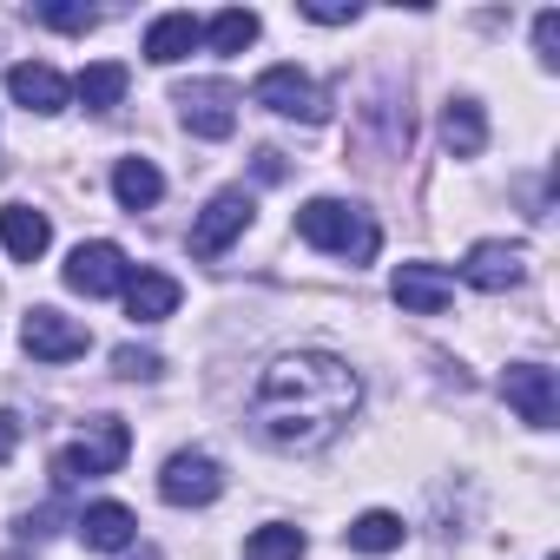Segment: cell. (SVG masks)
<instances>
[{"label":"cell","instance_id":"6da1fadb","mask_svg":"<svg viewBox=\"0 0 560 560\" xmlns=\"http://www.w3.org/2000/svg\"><path fill=\"white\" fill-rule=\"evenodd\" d=\"M363 409V376L337 350H284L264 363L250 389V429L257 442L284 448V455H317L330 448Z\"/></svg>","mask_w":560,"mask_h":560},{"label":"cell","instance_id":"30bf717a","mask_svg":"<svg viewBox=\"0 0 560 560\" xmlns=\"http://www.w3.org/2000/svg\"><path fill=\"white\" fill-rule=\"evenodd\" d=\"M501 396H508V409L527 429H553V416H560V389H553V370L547 363H508Z\"/></svg>","mask_w":560,"mask_h":560},{"label":"cell","instance_id":"44dd1931","mask_svg":"<svg viewBox=\"0 0 560 560\" xmlns=\"http://www.w3.org/2000/svg\"><path fill=\"white\" fill-rule=\"evenodd\" d=\"M343 540H350V553H396V547H402V514L370 508V514H357V521L343 527Z\"/></svg>","mask_w":560,"mask_h":560},{"label":"cell","instance_id":"d6986e66","mask_svg":"<svg viewBox=\"0 0 560 560\" xmlns=\"http://www.w3.org/2000/svg\"><path fill=\"white\" fill-rule=\"evenodd\" d=\"M442 145H448L455 159H481V145H488V119H481L475 100H448V106H442Z\"/></svg>","mask_w":560,"mask_h":560},{"label":"cell","instance_id":"ffe728a7","mask_svg":"<svg viewBox=\"0 0 560 560\" xmlns=\"http://www.w3.org/2000/svg\"><path fill=\"white\" fill-rule=\"evenodd\" d=\"M126 86H132V73H126L119 60H100V67H86V73L73 80V100H80L86 113H113V106L126 100Z\"/></svg>","mask_w":560,"mask_h":560},{"label":"cell","instance_id":"5b68a950","mask_svg":"<svg viewBox=\"0 0 560 560\" xmlns=\"http://www.w3.org/2000/svg\"><path fill=\"white\" fill-rule=\"evenodd\" d=\"M178 119H185V132L191 139H231L237 132V86H224V80H191V86H178Z\"/></svg>","mask_w":560,"mask_h":560},{"label":"cell","instance_id":"f1b7e54d","mask_svg":"<svg viewBox=\"0 0 560 560\" xmlns=\"http://www.w3.org/2000/svg\"><path fill=\"white\" fill-rule=\"evenodd\" d=\"M257 178H264V185L284 178V152H257Z\"/></svg>","mask_w":560,"mask_h":560},{"label":"cell","instance_id":"603a6c76","mask_svg":"<svg viewBox=\"0 0 560 560\" xmlns=\"http://www.w3.org/2000/svg\"><path fill=\"white\" fill-rule=\"evenodd\" d=\"M257 27H264V21H257L250 8H224V14L205 27V47H211V54H244V47L257 40Z\"/></svg>","mask_w":560,"mask_h":560},{"label":"cell","instance_id":"ac0fdd59","mask_svg":"<svg viewBox=\"0 0 560 560\" xmlns=\"http://www.w3.org/2000/svg\"><path fill=\"white\" fill-rule=\"evenodd\" d=\"M113 198H119L126 211H152V205L165 198V172H159L152 159H119V165H113Z\"/></svg>","mask_w":560,"mask_h":560},{"label":"cell","instance_id":"277c9868","mask_svg":"<svg viewBox=\"0 0 560 560\" xmlns=\"http://www.w3.org/2000/svg\"><path fill=\"white\" fill-rule=\"evenodd\" d=\"M250 100H257L264 113H277V119H304V126H324V119H330L324 86H317L311 73H298V67H264L257 86H250Z\"/></svg>","mask_w":560,"mask_h":560},{"label":"cell","instance_id":"e0dca14e","mask_svg":"<svg viewBox=\"0 0 560 560\" xmlns=\"http://www.w3.org/2000/svg\"><path fill=\"white\" fill-rule=\"evenodd\" d=\"M198 40H205V27H198L191 14H159V21L145 27V60H152V67H178Z\"/></svg>","mask_w":560,"mask_h":560},{"label":"cell","instance_id":"ba28073f","mask_svg":"<svg viewBox=\"0 0 560 560\" xmlns=\"http://www.w3.org/2000/svg\"><path fill=\"white\" fill-rule=\"evenodd\" d=\"M159 494H165L172 508H211V501L224 494V468H218V455H205V448H178V455L165 462V475H159Z\"/></svg>","mask_w":560,"mask_h":560},{"label":"cell","instance_id":"3957f363","mask_svg":"<svg viewBox=\"0 0 560 560\" xmlns=\"http://www.w3.org/2000/svg\"><path fill=\"white\" fill-rule=\"evenodd\" d=\"M126 455H132V429H126L119 416H93V422H86V435H80V442H67V448L54 455V481H60V488L100 481V475H113Z\"/></svg>","mask_w":560,"mask_h":560},{"label":"cell","instance_id":"4316f807","mask_svg":"<svg viewBox=\"0 0 560 560\" xmlns=\"http://www.w3.org/2000/svg\"><path fill=\"white\" fill-rule=\"evenodd\" d=\"M534 47H540V60H547V67H560V14H553V8L534 21Z\"/></svg>","mask_w":560,"mask_h":560},{"label":"cell","instance_id":"83f0119b","mask_svg":"<svg viewBox=\"0 0 560 560\" xmlns=\"http://www.w3.org/2000/svg\"><path fill=\"white\" fill-rule=\"evenodd\" d=\"M14 448H21V416L0 409V462H14Z\"/></svg>","mask_w":560,"mask_h":560},{"label":"cell","instance_id":"7402d4cb","mask_svg":"<svg viewBox=\"0 0 560 560\" xmlns=\"http://www.w3.org/2000/svg\"><path fill=\"white\" fill-rule=\"evenodd\" d=\"M304 527H291V521H270V527H257L250 540H244V560H304Z\"/></svg>","mask_w":560,"mask_h":560},{"label":"cell","instance_id":"9c48e42d","mask_svg":"<svg viewBox=\"0 0 560 560\" xmlns=\"http://www.w3.org/2000/svg\"><path fill=\"white\" fill-rule=\"evenodd\" d=\"M527 277V244H508V237H481L468 257H462V284L468 291H488V298H501V291H514Z\"/></svg>","mask_w":560,"mask_h":560},{"label":"cell","instance_id":"7c38bea8","mask_svg":"<svg viewBox=\"0 0 560 560\" xmlns=\"http://www.w3.org/2000/svg\"><path fill=\"white\" fill-rule=\"evenodd\" d=\"M389 298H396L409 317H442V311L455 304V277H448L442 264H402V270L389 277Z\"/></svg>","mask_w":560,"mask_h":560},{"label":"cell","instance_id":"52a82bcc","mask_svg":"<svg viewBox=\"0 0 560 560\" xmlns=\"http://www.w3.org/2000/svg\"><path fill=\"white\" fill-rule=\"evenodd\" d=\"M250 191L244 185H231V191H218L198 218H191V257H224L237 237H244V224H250Z\"/></svg>","mask_w":560,"mask_h":560},{"label":"cell","instance_id":"8fae6325","mask_svg":"<svg viewBox=\"0 0 560 560\" xmlns=\"http://www.w3.org/2000/svg\"><path fill=\"white\" fill-rule=\"evenodd\" d=\"M126 277H132V264L106 237H93L67 257V291H80V298H113V291H126Z\"/></svg>","mask_w":560,"mask_h":560},{"label":"cell","instance_id":"484cf974","mask_svg":"<svg viewBox=\"0 0 560 560\" xmlns=\"http://www.w3.org/2000/svg\"><path fill=\"white\" fill-rule=\"evenodd\" d=\"M298 14H304V21H317V27H350V21H363L357 0H350V8H343V0H304Z\"/></svg>","mask_w":560,"mask_h":560},{"label":"cell","instance_id":"7a4b0ae2","mask_svg":"<svg viewBox=\"0 0 560 560\" xmlns=\"http://www.w3.org/2000/svg\"><path fill=\"white\" fill-rule=\"evenodd\" d=\"M298 237H304L311 250L343 257V264H370V257L383 250L376 218H370L363 205H350V198H311V205L298 211Z\"/></svg>","mask_w":560,"mask_h":560},{"label":"cell","instance_id":"9a60e30c","mask_svg":"<svg viewBox=\"0 0 560 560\" xmlns=\"http://www.w3.org/2000/svg\"><path fill=\"white\" fill-rule=\"evenodd\" d=\"M119 298H126V317L132 324H165L185 291H178V277H165V270H132Z\"/></svg>","mask_w":560,"mask_h":560},{"label":"cell","instance_id":"5bb4252c","mask_svg":"<svg viewBox=\"0 0 560 560\" xmlns=\"http://www.w3.org/2000/svg\"><path fill=\"white\" fill-rule=\"evenodd\" d=\"M0 244H8L14 264H40L54 244V218L34 205H0Z\"/></svg>","mask_w":560,"mask_h":560},{"label":"cell","instance_id":"2e32d148","mask_svg":"<svg viewBox=\"0 0 560 560\" xmlns=\"http://www.w3.org/2000/svg\"><path fill=\"white\" fill-rule=\"evenodd\" d=\"M73 527H80V540H86L93 553H126V547L139 540V514L119 508V501H93Z\"/></svg>","mask_w":560,"mask_h":560},{"label":"cell","instance_id":"4fadbf2b","mask_svg":"<svg viewBox=\"0 0 560 560\" xmlns=\"http://www.w3.org/2000/svg\"><path fill=\"white\" fill-rule=\"evenodd\" d=\"M8 93H14V100H21L27 113H40V119L67 113V100H73L67 73H60V67H47V60H21V67L8 73Z\"/></svg>","mask_w":560,"mask_h":560},{"label":"cell","instance_id":"8992f818","mask_svg":"<svg viewBox=\"0 0 560 560\" xmlns=\"http://www.w3.org/2000/svg\"><path fill=\"white\" fill-rule=\"evenodd\" d=\"M21 350L34 357V363H73V357H86L93 350V330L86 324H73L67 311H54V304H34L27 311V324H21Z\"/></svg>","mask_w":560,"mask_h":560},{"label":"cell","instance_id":"cb8c5ba5","mask_svg":"<svg viewBox=\"0 0 560 560\" xmlns=\"http://www.w3.org/2000/svg\"><path fill=\"white\" fill-rule=\"evenodd\" d=\"M34 21L40 27H60V34H93L100 27V8H60V0H40Z\"/></svg>","mask_w":560,"mask_h":560},{"label":"cell","instance_id":"d4e9b609","mask_svg":"<svg viewBox=\"0 0 560 560\" xmlns=\"http://www.w3.org/2000/svg\"><path fill=\"white\" fill-rule=\"evenodd\" d=\"M113 370H119L126 383H159V376H165V357H159V350H132V343H126V350H113Z\"/></svg>","mask_w":560,"mask_h":560}]
</instances>
